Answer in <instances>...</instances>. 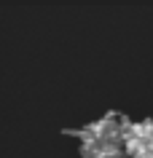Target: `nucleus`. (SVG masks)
Segmentation results:
<instances>
[]
</instances>
